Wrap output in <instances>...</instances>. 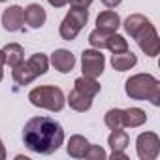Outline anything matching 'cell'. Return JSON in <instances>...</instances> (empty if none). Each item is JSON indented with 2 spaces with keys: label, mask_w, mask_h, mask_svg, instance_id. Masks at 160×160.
<instances>
[{
  "label": "cell",
  "mask_w": 160,
  "mask_h": 160,
  "mask_svg": "<svg viewBox=\"0 0 160 160\" xmlns=\"http://www.w3.org/2000/svg\"><path fill=\"white\" fill-rule=\"evenodd\" d=\"M23 141L34 152L51 154L62 145L64 130L51 117H32L23 128Z\"/></svg>",
  "instance_id": "obj_1"
},
{
  "label": "cell",
  "mask_w": 160,
  "mask_h": 160,
  "mask_svg": "<svg viewBox=\"0 0 160 160\" xmlns=\"http://www.w3.org/2000/svg\"><path fill=\"white\" fill-rule=\"evenodd\" d=\"M124 91L132 100H149L152 106H160V83L151 73L132 75L124 85Z\"/></svg>",
  "instance_id": "obj_2"
},
{
  "label": "cell",
  "mask_w": 160,
  "mask_h": 160,
  "mask_svg": "<svg viewBox=\"0 0 160 160\" xmlns=\"http://www.w3.org/2000/svg\"><path fill=\"white\" fill-rule=\"evenodd\" d=\"M47 68H49V58L43 53H36L27 62L23 60L19 66H15L12 75H13V81L17 85H28L30 81H34L36 77L43 75L47 72Z\"/></svg>",
  "instance_id": "obj_3"
},
{
  "label": "cell",
  "mask_w": 160,
  "mask_h": 160,
  "mask_svg": "<svg viewBox=\"0 0 160 160\" xmlns=\"http://www.w3.org/2000/svg\"><path fill=\"white\" fill-rule=\"evenodd\" d=\"M28 100H30L32 106L43 108V109H49V111H60L66 104L64 92L58 87H53V85H43V87L32 89L30 94H28Z\"/></svg>",
  "instance_id": "obj_4"
},
{
  "label": "cell",
  "mask_w": 160,
  "mask_h": 160,
  "mask_svg": "<svg viewBox=\"0 0 160 160\" xmlns=\"http://www.w3.org/2000/svg\"><path fill=\"white\" fill-rule=\"evenodd\" d=\"M87 21H89V12H87V10L72 8V10L66 13L64 21L60 23V36H62V40L72 42V40L79 34V30L87 25Z\"/></svg>",
  "instance_id": "obj_5"
},
{
  "label": "cell",
  "mask_w": 160,
  "mask_h": 160,
  "mask_svg": "<svg viewBox=\"0 0 160 160\" xmlns=\"http://www.w3.org/2000/svg\"><path fill=\"white\" fill-rule=\"evenodd\" d=\"M134 40L138 42L139 49H141L147 57H156V55H158V51H160V40H158V34H156L154 27L151 25V21L145 23V25L138 30V34L134 36Z\"/></svg>",
  "instance_id": "obj_6"
},
{
  "label": "cell",
  "mask_w": 160,
  "mask_h": 160,
  "mask_svg": "<svg viewBox=\"0 0 160 160\" xmlns=\"http://www.w3.org/2000/svg\"><path fill=\"white\" fill-rule=\"evenodd\" d=\"M104 66H106V58L102 55L100 49H87L81 55V68H83V75L87 77H100L104 73Z\"/></svg>",
  "instance_id": "obj_7"
},
{
  "label": "cell",
  "mask_w": 160,
  "mask_h": 160,
  "mask_svg": "<svg viewBox=\"0 0 160 160\" xmlns=\"http://www.w3.org/2000/svg\"><path fill=\"white\" fill-rule=\"evenodd\" d=\"M136 149L141 160H154L160 152V139L154 132H143L138 136Z\"/></svg>",
  "instance_id": "obj_8"
},
{
  "label": "cell",
  "mask_w": 160,
  "mask_h": 160,
  "mask_svg": "<svg viewBox=\"0 0 160 160\" xmlns=\"http://www.w3.org/2000/svg\"><path fill=\"white\" fill-rule=\"evenodd\" d=\"M23 23H25V10L21 6H10L4 12V15H2V25L10 32L21 30L23 28Z\"/></svg>",
  "instance_id": "obj_9"
},
{
  "label": "cell",
  "mask_w": 160,
  "mask_h": 160,
  "mask_svg": "<svg viewBox=\"0 0 160 160\" xmlns=\"http://www.w3.org/2000/svg\"><path fill=\"white\" fill-rule=\"evenodd\" d=\"M51 64L55 66V70H58L60 73H68L72 72L73 64H75V57L66 51V49H57L53 55H51Z\"/></svg>",
  "instance_id": "obj_10"
},
{
  "label": "cell",
  "mask_w": 160,
  "mask_h": 160,
  "mask_svg": "<svg viewBox=\"0 0 160 160\" xmlns=\"http://www.w3.org/2000/svg\"><path fill=\"white\" fill-rule=\"evenodd\" d=\"M119 27H121V17H119L115 12H111V10L102 12V13L98 15V19H96V28L102 30V32L115 34Z\"/></svg>",
  "instance_id": "obj_11"
},
{
  "label": "cell",
  "mask_w": 160,
  "mask_h": 160,
  "mask_svg": "<svg viewBox=\"0 0 160 160\" xmlns=\"http://www.w3.org/2000/svg\"><path fill=\"white\" fill-rule=\"evenodd\" d=\"M47 15H45V10L40 6V4H30L25 8V21L27 25H30L32 28H40L43 27Z\"/></svg>",
  "instance_id": "obj_12"
},
{
  "label": "cell",
  "mask_w": 160,
  "mask_h": 160,
  "mask_svg": "<svg viewBox=\"0 0 160 160\" xmlns=\"http://www.w3.org/2000/svg\"><path fill=\"white\" fill-rule=\"evenodd\" d=\"M136 62H138V58H136V55H134L132 51L113 53V57H111V64H113V68H115L117 72H126V70L134 68Z\"/></svg>",
  "instance_id": "obj_13"
},
{
  "label": "cell",
  "mask_w": 160,
  "mask_h": 160,
  "mask_svg": "<svg viewBox=\"0 0 160 160\" xmlns=\"http://www.w3.org/2000/svg\"><path fill=\"white\" fill-rule=\"evenodd\" d=\"M73 89H77L79 92L87 94L89 98H94V96L100 92V83L96 81V79H92V77H87V75H83V77L75 79Z\"/></svg>",
  "instance_id": "obj_14"
},
{
  "label": "cell",
  "mask_w": 160,
  "mask_h": 160,
  "mask_svg": "<svg viewBox=\"0 0 160 160\" xmlns=\"http://www.w3.org/2000/svg\"><path fill=\"white\" fill-rule=\"evenodd\" d=\"M2 51H4V60L10 68H15L25 60V51L19 43H8Z\"/></svg>",
  "instance_id": "obj_15"
},
{
  "label": "cell",
  "mask_w": 160,
  "mask_h": 160,
  "mask_svg": "<svg viewBox=\"0 0 160 160\" xmlns=\"http://www.w3.org/2000/svg\"><path fill=\"white\" fill-rule=\"evenodd\" d=\"M122 121H124V126H128V128H138V126L145 124L147 115H145V111L139 109V108H128V109H122Z\"/></svg>",
  "instance_id": "obj_16"
},
{
  "label": "cell",
  "mask_w": 160,
  "mask_h": 160,
  "mask_svg": "<svg viewBox=\"0 0 160 160\" xmlns=\"http://www.w3.org/2000/svg\"><path fill=\"white\" fill-rule=\"evenodd\" d=\"M68 104L75 111H89L91 106H92V98H89L87 94H83V92H79L77 89H73L70 92V96H68Z\"/></svg>",
  "instance_id": "obj_17"
},
{
  "label": "cell",
  "mask_w": 160,
  "mask_h": 160,
  "mask_svg": "<svg viewBox=\"0 0 160 160\" xmlns=\"http://www.w3.org/2000/svg\"><path fill=\"white\" fill-rule=\"evenodd\" d=\"M87 147H89V141H87L83 136L75 134V136H72V138H70L66 151H68V154H70L72 158H83V154H85Z\"/></svg>",
  "instance_id": "obj_18"
},
{
  "label": "cell",
  "mask_w": 160,
  "mask_h": 160,
  "mask_svg": "<svg viewBox=\"0 0 160 160\" xmlns=\"http://www.w3.org/2000/svg\"><path fill=\"white\" fill-rule=\"evenodd\" d=\"M109 147H111V152H117V151H124L126 147H128V134L122 130V128H119V130H113L111 132V136H109Z\"/></svg>",
  "instance_id": "obj_19"
},
{
  "label": "cell",
  "mask_w": 160,
  "mask_h": 160,
  "mask_svg": "<svg viewBox=\"0 0 160 160\" xmlns=\"http://www.w3.org/2000/svg\"><path fill=\"white\" fill-rule=\"evenodd\" d=\"M145 23H149L147 17H143V15H139V13H134V15L126 17V21H124V28H126V32L134 38V36L138 34V30H139Z\"/></svg>",
  "instance_id": "obj_20"
},
{
  "label": "cell",
  "mask_w": 160,
  "mask_h": 160,
  "mask_svg": "<svg viewBox=\"0 0 160 160\" xmlns=\"http://www.w3.org/2000/svg\"><path fill=\"white\" fill-rule=\"evenodd\" d=\"M106 126L111 130H119L124 128V121H122V109H109L106 113Z\"/></svg>",
  "instance_id": "obj_21"
},
{
  "label": "cell",
  "mask_w": 160,
  "mask_h": 160,
  "mask_svg": "<svg viewBox=\"0 0 160 160\" xmlns=\"http://www.w3.org/2000/svg\"><path fill=\"white\" fill-rule=\"evenodd\" d=\"M106 49H109L111 53H122V51H128V42L122 36H119V34H111L108 38Z\"/></svg>",
  "instance_id": "obj_22"
},
{
  "label": "cell",
  "mask_w": 160,
  "mask_h": 160,
  "mask_svg": "<svg viewBox=\"0 0 160 160\" xmlns=\"http://www.w3.org/2000/svg\"><path fill=\"white\" fill-rule=\"evenodd\" d=\"M111 34H108V32H102V30H92L91 34H89V43L94 47V49H106V43H108V38H109Z\"/></svg>",
  "instance_id": "obj_23"
},
{
  "label": "cell",
  "mask_w": 160,
  "mask_h": 160,
  "mask_svg": "<svg viewBox=\"0 0 160 160\" xmlns=\"http://www.w3.org/2000/svg\"><path fill=\"white\" fill-rule=\"evenodd\" d=\"M83 158H89V160H104V158H108V154H106V151H104L100 145H91V143H89V147H87Z\"/></svg>",
  "instance_id": "obj_24"
},
{
  "label": "cell",
  "mask_w": 160,
  "mask_h": 160,
  "mask_svg": "<svg viewBox=\"0 0 160 160\" xmlns=\"http://www.w3.org/2000/svg\"><path fill=\"white\" fill-rule=\"evenodd\" d=\"M68 2L72 4V8H81V10H87V8L92 4V0H68Z\"/></svg>",
  "instance_id": "obj_25"
},
{
  "label": "cell",
  "mask_w": 160,
  "mask_h": 160,
  "mask_svg": "<svg viewBox=\"0 0 160 160\" xmlns=\"http://www.w3.org/2000/svg\"><path fill=\"white\" fill-rule=\"evenodd\" d=\"M111 158H113V160H128V156L124 154V151H117V152H111Z\"/></svg>",
  "instance_id": "obj_26"
},
{
  "label": "cell",
  "mask_w": 160,
  "mask_h": 160,
  "mask_svg": "<svg viewBox=\"0 0 160 160\" xmlns=\"http://www.w3.org/2000/svg\"><path fill=\"white\" fill-rule=\"evenodd\" d=\"M122 2V0H102V4L106 6V8H115V6H119Z\"/></svg>",
  "instance_id": "obj_27"
},
{
  "label": "cell",
  "mask_w": 160,
  "mask_h": 160,
  "mask_svg": "<svg viewBox=\"0 0 160 160\" xmlns=\"http://www.w3.org/2000/svg\"><path fill=\"white\" fill-rule=\"evenodd\" d=\"M47 2H49L53 8H62V6L68 4V0H47Z\"/></svg>",
  "instance_id": "obj_28"
},
{
  "label": "cell",
  "mask_w": 160,
  "mask_h": 160,
  "mask_svg": "<svg viewBox=\"0 0 160 160\" xmlns=\"http://www.w3.org/2000/svg\"><path fill=\"white\" fill-rule=\"evenodd\" d=\"M4 64H6V60H4V51H0V81H2V77H4Z\"/></svg>",
  "instance_id": "obj_29"
},
{
  "label": "cell",
  "mask_w": 160,
  "mask_h": 160,
  "mask_svg": "<svg viewBox=\"0 0 160 160\" xmlns=\"http://www.w3.org/2000/svg\"><path fill=\"white\" fill-rule=\"evenodd\" d=\"M4 158H6V149L2 145V139H0V160H4Z\"/></svg>",
  "instance_id": "obj_30"
},
{
  "label": "cell",
  "mask_w": 160,
  "mask_h": 160,
  "mask_svg": "<svg viewBox=\"0 0 160 160\" xmlns=\"http://www.w3.org/2000/svg\"><path fill=\"white\" fill-rule=\"evenodd\" d=\"M0 2H6V0H0Z\"/></svg>",
  "instance_id": "obj_31"
}]
</instances>
